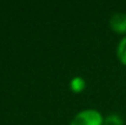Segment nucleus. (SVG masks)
<instances>
[{"mask_svg":"<svg viewBox=\"0 0 126 125\" xmlns=\"http://www.w3.org/2000/svg\"><path fill=\"white\" fill-rule=\"evenodd\" d=\"M104 117L102 113L93 108H87L77 112L71 119L70 125H103Z\"/></svg>","mask_w":126,"mask_h":125,"instance_id":"f257e3e1","label":"nucleus"},{"mask_svg":"<svg viewBox=\"0 0 126 125\" xmlns=\"http://www.w3.org/2000/svg\"><path fill=\"white\" fill-rule=\"evenodd\" d=\"M109 25L115 32L124 33L126 36V12L113 14L110 20H109Z\"/></svg>","mask_w":126,"mask_h":125,"instance_id":"f03ea898","label":"nucleus"},{"mask_svg":"<svg viewBox=\"0 0 126 125\" xmlns=\"http://www.w3.org/2000/svg\"><path fill=\"white\" fill-rule=\"evenodd\" d=\"M116 55H118V59L126 65V36H124L120 42L118 43V47H116Z\"/></svg>","mask_w":126,"mask_h":125,"instance_id":"7ed1b4c3","label":"nucleus"},{"mask_svg":"<svg viewBox=\"0 0 126 125\" xmlns=\"http://www.w3.org/2000/svg\"><path fill=\"white\" fill-rule=\"evenodd\" d=\"M84 87H86V81L82 76H75L71 79L70 81V88L74 91V92H81L83 91Z\"/></svg>","mask_w":126,"mask_h":125,"instance_id":"20e7f679","label":"nucleus"},{"mask_svg":"<svg viewBox=\"0 0 126 125\" xmlns=\"http://www.w3.org/2000/svg\"><path fill=\"white\" fill-rule=\"evenodd\" d=\"M103 125H124V119L121 115L119 114H108L107 117H104V123Z\"/></svg>","mask_w":126,"mask_h":125,"instance_id":"39448f33","label":"nucleus"}]
</instances>
